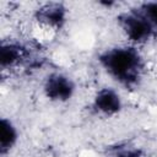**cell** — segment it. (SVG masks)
<instances>
[{"instance_id": "obj_1", "label": "cell", "mask_w": 157, "mask_h": 157, "mask_svg": "<svg viewBox=\"0 0 157 157\" xmlns=\"http://www.w3.org/2000/svg\"><path fill=\"white\" fill-rule=\"evenodd\" d=\"M103 72L126 91L137 88L146 74V59L139 47L131 44L112 45L97 55Z\"/></svg>"}, {"instance_id": "obj_2", "label": "cell", "mask_w": 157, "mask_h": 157, "mask_svg": "<svg viewBox=\"0 0 157 157\" xmlns=\"http://www.w3.org/2000/svg\"><path fill=\"white\" fill-rule=\"evenodd\" d=\"M115 20L123 36L126 38L128 44L135 47L145 45L157 36V32L134 7L119 12Z\"/></svg>"}, {"instance_id": "obj_3", "label": "cell", "mask_w": 157, "mask_h": 157, "mask_svg": "<svg viewBox=\"0 0 157 157\" xmlns=\"http://www.w3.org/2000/svg\"><path fill=\"white\" fill-rule=\"evenodd\" d=\"M77 85L75 80L60 71L49 72L42 83L43 96L52 103H67L75 97Z\"/></svg>"}, {"instance_id": "obj_4", "label": "cell", "mask_w": 157, "mask_h": 157, "mask_svg": "<svg viewBox=\"0 0 157 157\" xmlns=\"http://www.w3.org/2000/svg\"><path fill=\"white\" fill-rule=\"evenodd\" d=\"M34 22L50 32H60L69 21V9L64 2L48 1L33 11Z\"/></svg>"}, {"instance_id": "obj_5", "label": "cell", "mask_w": 157, "mask_h": 157, "mask_svg": "<svg viewBox=\"0 0 157 157\" xmlns=\"http://www.w3.org/2000/svg\"><path fill=\"white\" fill-rule=\"evenodd\" d=\"M124 102L118 90L110 86L98 88L91 101L92 112L102 118H114L121 113Z\"/></svg>"}, {"instance_id": "obj_6", "label": "cell", "mask_w": 157, "mask_h": 157, "mask_svg": "<svg viewBox=\"0 0 157 157\" xmlns=\"http://www.w3.org/2000/svg\"><path fill=\"white\" fill-rule=\"evenodd\" d=\"M29 56L26 45L16 40H2L0 44V67L2 71L12 70L23 64Z\"/></svg>"}, {"instance_id": "obj_7", "label": "cell", "mask_w": 157, "mask_h": 157, "mask_svg": "<svg viewBox=\"0 0 157 157\" xmlns=\"http://www.w3.org/2000/svg\"><path fill=\"white\" fill-rule=\"evenodd\" d=\"M20 131L17 125L6 117L0 120V156L6 157L18 144Z\"/></svg>"}, {"instance_id": "obj_8", "label": "cell", "mask_w": 157, "mask_h": 157, "mask_svg": "<svg viewBox=\"0 0 157 157\" xmlns=\"http://www.w3.org/2000/svg\"><path fill=\"white\" fill-rule=\"evenodd\" d=\"M134 9L157 32V1H144L134 6Z\"/></svg>"}, {"instance_id": "obj_9", "label": "cell", "mask_w": 157, "mask_h": 157, "mask_svg": "<svg viewBox=\"0 0 157 157\" xmlns=\"http://www.w3.org/2000/svg\"><path fill=\"white\" fill-rule=\"evenodd\" d=\"M115 157H146V156L137 148H128L118 153Z\"/></svg>"}]
</instances>
